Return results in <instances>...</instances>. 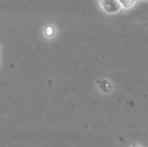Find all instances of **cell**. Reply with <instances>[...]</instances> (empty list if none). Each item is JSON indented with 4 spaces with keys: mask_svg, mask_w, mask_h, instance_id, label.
Segmentation results:
<instances>
[{
    "mask_svg": "<svg viewBox=\"0 0 148 147\" xmlns=\"http://www.w3.org/2000/svg\"><path fill=\"white\" fill-rule=\"evenodd\" d=\"M102 9L107 13H116L122 9V6L118 0H99Z\"/></svg>",
    "mask_w": 148,
    "mask_h": 147,
    "instance_id": "obj_1",
    "label": "cell"
},
{
    "mask_svg": "<svg viewBox=\"0 0 148 147\" xmlns=\"http://www.w3.org/2000/svg\"><path fill=\"white\" fill-rule=\"evenodd\" d=\"M135 1H136V0H118V2L121 4V6H122V8H125V9L132 7V6L134 5Z\"/></svg>",
    "mask_w": 148,
    "mask_h": 147,
    "instance_id": "obj_2",
    "label": "cell"
},
{
    "mask_svg": "<svg viewBox=\"0 0 148 147\" xmlns=\"http://www.w3.org/2000/svg\"><path fill=\"white\" fill-rule=\"evenodd\" d=\"M45 34H47V36H53V27H47V29H45Z\"/></svg>",
    "mask_w": 148,
    "mask_h": 147,
    "instance_id": "obj_3",
    "label": "cell"
}]
</instances>
